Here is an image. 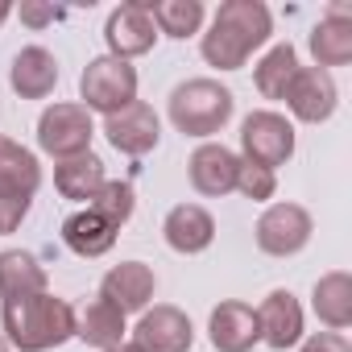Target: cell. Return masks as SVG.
Returning <instances> with one entry per match:
<instances>
[{"label": "cell", "instance_id": "obj_1", "mask_svg": "<svg viewBox=\"0 0 352 352\" xmlns=\"http://www.w3.org/2000/svg\"><path fill=\"white\" fill-rule=\"evenodd\" d=\"M274 34V17L261 0H224L216 9L212 30L204 34L199 50L220 71H241L253 50H261Z\"/></svg>", "mask_w": 352, "mask_h": 352}, {"label": "cell", "instance_id": "obj_2", "mask_svg": "<svg viewBox=\"0 0 352 352\" xmlns=\"http://www.w3.org/2000/svg\"><path fill=\"white\" fill-rule=\"evenodd\" d=\"M0 323H5V340L17 352H50L75 336V307L46 290V294L0 302Z\"/></svg>", "mask_w": 352, "mask_h": 352}, {"label": "cell", "instance_id": "obj_3", "mask_svg": "<svg viewBox=\"0 0 352 352\" xmlns=\"http://www.w3.org/2000/svg\"><path fill=\"white\" fill-rule=\"evenodd\" d=\"M232 91L216 79H187L170 91V120L187 137H212L232 120Z\"/></svg>", "mask_w": 352, "mask_h": 352}, {"label": "cell", "instance_id": "obj_4", "mask_svg": "<svg viewBox=\"0 0 352 352\" xmlns=\"http://www.w3.org/2000/svg\"><path fill=\"white\" fill-rule=\"evenodd\" d=\"M79 100L87 112H104V116H116L120 108H129L137 100V71L112 54L104 58H91L79 75Z\"/></svg>", "mask_w": 352, "mask_h": 352}, {"label": "cell", "instance_id": "obj_5", "mask_svg": "<svg viewBox=\"0 0 352 352\" xmlns=\"http://www.w3.org/2000/svg\"><path fill=\"white\" fill-rule=\"evenodd\" d=\"M241 162H253L261 170H274V166H286L290 153H294V124L282 116V112H249L245 124H241Z\"/></svg>", "mask_w": 352, "mask_h": 352}, {"label": "cell", "instance_id": "obj_6", "mask_svg": "<svg viewBox=\"0 0 352 352\" xmlns=\"http://www.w3.org/2000/svg\"><path fill=\"white\" fill-rule=\"evenodd\" d=\"M91 137H96V124H91V112L83 104H54L38 120V145L58 162L87 153Z\"/></svg>", "mask_w": 352, "mask_h": 352}, {"label": "cell", "instance_id": "obj_7", "mask_svg": "<svg viewBox=\"0 0 352 352\" xmlns=\"http://www.w3.org/2000/svg\"><path fill=\"white\" fill-rule=\"evenodd\" d=\"M191 344H195L191 319L170 302L145 307L137 327H133V348L137 352H191Z\"/></svg>", "mask_w": 352, "mask_h": 352}, {"label": "cell", "instance_id": "obj_8", "mask_svg": "<svg viewBox=\"0 0 352 352\" xmlns=\"http://www.w3.org/2000/svg\"><path fill=\"white\" fill-rule=\"evenodd\" d=\"M311 232H315V224H311L307 208H298V204H274L257 220V249L270 253V257H294L298 249H307Z\"/></svg>", "mask_w": 352, "mask_h": 352}, {"label": "cell", "instance_id": "obj_9", "mask_svg": "<svg viewBox=\"0 0 352 352\" xmlns=\"http://www.w3.org/2000/svg\"><path fill=\"white\" fill-rule=\"evenodd\" d=\"M104 42H108V54L129 63V58H141L153 50L157 42V25L145 9V0H129V5L112 9L108 13V25H104Z\"/></svg>", "mask_w": 352, "mask_h": 352}, {"label": "cell", "instance_id": "obj_10", "mask_svg": "<svg viewBox=\"0 0 352 352\" xmlns=\"http://www.w3.org/2000/svg\"><path fill=\"white\" fill-rule=\"evenodd\" d=\"M336 100H340L336 79L319 67H298L290 87H286V104L302 124H323L336 112Z\"/></svg>", "mask_w": 352, "mask_h": 352}, {"label": "cell", "instance_id": "obj_11", "mask_svg": "<svg viewBox=\"0 0 352 352\" xmlns=\"http://www.w3.org/2000/svg\"><path fill=\"white\" fill-rule=\"evenodd\" d=\"M153 290H157V278H153V270H149L145 261H120V265H112V270L104 274V282H100V298L112 302L120 315L145 311L149 298H153Z\"/></svg>", "mask_w": 352, "mask_h": 352}, {"label": "cell", "instance_id": "obj_12", "mask_svg": "<svg viewBox=\"0 0 352 352\" xmlns=\"http://www.w3.org/2000/svg\"><path fill=\"white\" fill-rule=\"evenodd\" d=\"M104 133H108L112 149H120V153H129V157H141V153H149V149L157 145L162 124H157V112H153L149 104L133 100L129 108H120L116 116L104 120Z\"/></svg>", "mask_w": 352, "mask_h": 352}, {"label": "cell", "instance_id": "obj_13", "mask_svg": "<svg viewBox=\"0 0 352 352\" xmlns=\"http://www.w3.org/2000/svg\"><path fill=\"white\" fill-rule=\"evenodd\" d=\"M191 187L208 199H220L228 191H236V170H241V157L220 145V141H204L195 153H191Z\"/></svg>", "mask_w": 352, "mask_h": 352}, {"label": "cell", "instance_id": "obj_14", "mask_svg": "<svg viewBox=\"0 0 352 352\" xmlns=\"http://www.w3.org/2000/svg\"><path fill=\"white\" fill-rule=\"evenodd\" d=\"M208 336H212V348L216 352H249L257 340H261V327H257V311L249 302H220L208 319Z\"/></svg>", "mask_w": 352, "mask_h": 352}, {"label": "cell", "instance_id": "obj_15", "mask_svg": "<svg viewBox=\"0 0 352 352\" xmlns=\"http://www.w3.org/2000/svg\"><path fill=\"white\" fill-rule=\"evenodd\" d=\"M162 236H166V245L174 253L191 257V253H204L216 241V220L199 204H179V208H170V216L162 224Z\"/></svg>", "mask_w": 352, "mask_h": 352}, {"label": "cell", "instance_id": "obj_16", "mask_svg": "<svg viewBox=\"0 0 352 352\" xmlns=\"http://www.w3.org/2000/svg\"><path fill=\"white\" fill-rule=\"evenodd\" d=\"M257 327H261V340L270 348H294L302 340V307L290 290H274L265 294V302L257 307Z\"/></svg>", "mask_w": 352, "mask_h": 352}, {"label": "cell", "instance_id": "obj_17", "mask_svg": "<svg viewBox=\"0 0 352 352\" xmlns=\"http://www.w3.org/2000/svg\"><path fill=\"white\" fill-rule=\"evenodd\" d=\"M9 83L21 100H46L58 83V63L46 46H25L17 58H13V71H9Z\"/></svg>", "mask_w": 352, "mask_h": 352}, {"label": "cell", "instance_id": "obj_18", "mask_svg": "<svg viewBox=\"0 0 352 352\" xmlns=\"http://www.w3.org/2000/svg\"><path fill=\"white\" fill-rule=\"evenodd\" d=\"M108 179H104V162L87 149V153H79V157H63L58 166H54V187H58V195L63 199H75V204H91L96 199V191L104 187Z\"/></svg>", "mask_w": 352, "mask_h": 352}, {"label": "cell", "instance_id": "obj_19", "mask_svg": "<svg viewBox=\"0 0 352 352\" xmlns=\"http://www.w3.org/2000/svg\"><path fill=\"white\" fill-rule=\"evenodd\" d=\"M348 9L336 5L311 34V54H315V67L327 71V67H344L352 63V21L344 17Z\"/></svg>", "mask_w": 352, "mask_h": 352}, {"label": "cell", "instance_id": "obj_20", "mask_svg": "<svg viewBox=\"0 0 352 352\" xmlns=\"http://www.w3.org/2000/svg\"><path fill=\"white\" fill-rule=\"evenodd\" d=\"M46 294V270L38 265L34 253L25 249H5L0 253V302Z\"/></svg>", "mask_w": 352, "mask_h": 352}, {"label": "cell", "instance_id": "obj_21", "mask_svg": "<svg viewBox=\"0 0 352 352\" xmlns=\"http://www.w3.org/2000/svg\"><path fill=\"white\" fill-rule=\"evenodd\" d=\"M38 187H42L38 157L25 145L0 137V195H25V199H34Z\"/></svg>", "mask_w": 352, "mask_h": 352}, {"label": "cell", "instance_id": "obj_22", "mask_svg": "<svg viewBox=\"0 0 352 352\" xmlns=\"http://www.w3.org/2000/svg\"><path fill=\"white\" fill-rule=\"evenodd\" d=\"M75 336H79L87 348H100V352L120 348V344H124V315H120L112 302L91 298V302L75 315Z\"/></svg>", "mask_w": 352, "mask_h": 352}, {"label": "cell", "instance_id": "obj_23", "mask_svg": "<svg viewBox=\"0 0 352 352\" xmlns=\"http://www.w3.org/2000/svg\"><path fill=\"white\" fill-rule=\"evenodd\" d=\"M311 307L319 315V323H327L331 331H344L352 323V274L344 270H331L315 282V294H311Z\"/></svg>", "mask_w": 352, "mask_h": 352}, {"label": "cell", "instance_id": "obj_24", "mask_svg": "<svg viewBox=\"0 0 352 352\" xmlns=\"http://www.w3.org/2000/svg\"><path fill=\"white\" fill-rule=\"evenodd\" d=\"M63 241H67V249L79 253V257H104V253L116 245V228L104 224L96 212H75V216H67V224H63Z\"/></svg>", "mask_w": 352, "mask_h": 352}, {"label": "cell", "instance_id": "obj_25", "mask_svg": "<svg viewBox=\"0 0 352 352\" xmlns=\"http://www.w3.org/2000/svg\"><path fill=\"white\" fill-rule=\"evenodd\" d=\"M294 71H298V54H294L290 42H282V46H274V50L253 67V83H257V91H261L265 100H286V87H290Z\"/></svg>", "mask_w": 352, "mask_h": 352}, {"label": "cell", "instance_id": "obj_26", "mask_svg": "<svg viewBox=\"0 0 352 352\" xmlns=\"http://www.w3.org/2000/svg\"><path fill=\"white\" fill-rule=\"evenodd\" d=\"M145 9H149L157 34H166V38H191L204 25V5L199 0H157V5L145 0Z\"/></svg>", "mask_w": 352, "mask_h": 352}, {"label": "cell", "instance_id": "obj_27", "mask_svg": "<svg viewBox=\"0 0 352 352\" xmlns=\"http://www.w3.org/2000/svg\"><path fill=\"white\" fill-rule=\"evenodd\" d=\"M133 208H137V195H133L129 183H104V187L96 191V199L87 204V212H96V216H100L104 224H112L116 232H120V224L133 220Z\"/></svg>", "mask_w": 352, "mask_h": 352}, {"label": "cell", "instance_id": "obj_28", "mask_svg": "<svg viewBox=\"0 0 352 352\" xmlns=\"http://www.w3.org/2000/svg\"><path fill=\"white\" fill-rule=\"evenodd\" d=\"M236 191L245 199H253V204H265V199H274L278 179H274V170H261L253 162H241V170H236Z\"/></svg>", "mask_w": 352, "mask_h": 352}, {"label": "cell", "instance_id": "obj_29", "mask_svg": "<svg viewBox=\"0 0 352 352\" xmlns=\"http://www.w3.org/2000/svg\"><path fill=\"white\" fill-rule=\"evenodd\" d=\"M30 204L25 195H0V232H13L25 216H30Z\"/></svg>", "mask_w": 352, "mask_h": 352}, {"label": "cell", "instance_id": "obj_30", "mask_svg": "<svg viewBox=\"0 0 352 352\" xmlns=\"http://www.w3.org/2000/svg\"><path fill=\"white\" fill-rule=\"evenodd\" d=\"M298 352H352V344L340 331H315L311 340H302Z\"/></svg>", "mask_w": 352, "mask_h": 352}, {"label": "cell", "instance_id": "obj_31", "mask_svg": "<svg viewBox=\"0 0 352 352\" xmlns=\"http://www.w3.org/2000/svg\"><path fill=\"white\" fill-rule=\"evenodd\" d=\"M63 17H67V9H54V5H21V21L34 25V30L54 25V21H63Z\"/></svg>", "mask_w": 352, "mask_h": 352}, {"label": "cell", "instance_id": "obj_32", "mask_svg": "<svg viewBox=\"0 0 352 352\" xmlns=\"http://www.w3.org/2000/svg\"><path fill=\"white\" fill-rule=\"evenodd\" d=\"M9 17H13V5H9V0H0V25H5Z\"/></svg>", "mask_w": 352, "mask_h": 352}, {"label": "cell", "instance_id": "obj_33", "mask_svg": "<svg viewBox=\"0 0 352 352\" xmlns=\"http://www.w3.org/2000/svg\"><path fill=\"white\" fill-rule=\"evenodd\" d=\"M108 352H137L133 344H120V348H108Z\"/></svg>", "mask_w": 352, "mask_h": 352}, {"label": "cell", "instance_id": "obj_34", "mask_svg": "<svg viewBox=\"0 0 352 352\" xmlns=\"http://www.w3.org/2000/svg\"><path fill=\"white\" fill-rule=\"evenodd\" d=\"M0 352H9V340H5V336H0Z\"/></svg>", "mask_w": 352, "mask_h": 352}]
</instances>
